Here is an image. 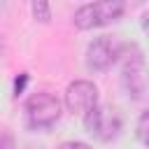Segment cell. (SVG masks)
Here are the masks:
<instances>
[{
    "mask_svg": "<svg viewBox=\"0 0 149 149\" xmlns=\"http://www.w3.org/2000/svg\"><path fill=\"white\" fill-rule=\"evenodd\" d=\"M58 149H91L86 142H63Z\"/></svg>",
    "mask_w": 149,
    "mask_h": 149,
    "instance_id": "cell-10",
    "label": "cell"
},
{
    "mask_svg": "<svg viewBox=\"0 0 149 149\" xmlns=\"http://www.w3.org/2000/svg\"><path fill=\"white\" fill-rule=\"evenodd\" d=\"M84 128L100 142H112L123 128V119L112 105H95L84 114Z\"/></svg>",
    "mask_w": 149,
    "mask_h": 149,
    "instance_id": "cell-1",
    "label": "cell"
},
{
    "mask_svg": "<svg viewBox=\"0 0 149 149\" xmlns=\"http://www.w3.org/2000/svg\"><path fill=\"white\" fill-rule=\"evenodd\" d=\"M121 51H123V47H121L116 40H112V37H107V35L95 37V40L88 44V49H86V68L93 70V72H105V70H109L112 63L121 56Z\"/></svg>",
    "mask_w": 149,
    "mask_h": 149,
    "instance_id": "cell-4",
    "label": "cell"
},
{
    "mask_svg": "<svg viewBox=\"0 0 149 149\" xmlns=\"http://www.w3.org/2000/svg\"><path fill=\"white\" fill-rule=\"evenodd\" d=\"M65 105L72 114H86L91 107L98 105V88L93 81L77 79L65 91Z\"/></svg>",
    "mask_w": 149,
    "mask_h": 149,
    "instance_id": "cell-6",
    "label": "cell"
},
{
    "mask_svg": "<svg viewBox=\"0 0 149 149\" xmlns=\"http://www.w3.org/2000/svg\"><path fill=\"white\" fill-rule=\"evenodd\" d=\"M0 149H16L12 133H7L5 128H0Z\"/></svg>",
    "mask_w": 149,
    "mask_h": 149,
    "instance_id": "cell-9",
    "label": "cell"
},
{
    "mask_svg": "<svg viewBox=\"0 0 149 149\" xmlns=\"http://www.w3.org/2000/svg\"><path fill=\"white\" fill-rule=\"evenodd\" d=\"M123 12H126V5L121 0H95V2L79 7L72 21L79 30H91V28H100V26H107L121 19Z\"/></svg>",
    "mask_w": 149,
    "mask_h": 149,
    "instance_id": "cell-2",
    "label": "cell"
},
{
    "mask_svg": "<svg viewBox=\"0 0 149 149\" xmlns=\"http://www.w3.org/2000/svg\"><path fill=\"white\" fill-rule=\"evenodd\" d=\"M121 84H123V91L130 98H135V100L144 98V93H147V74H144V58H142L140 51L123 63Z\"/></svg>",
    "mask_w": 149,
    "mask_h": 149,
    "instance_id": "cell-5",
    "label": "cell"
},
{
    "mask_svg": "<svg viewBox=\"0 0 149 149\" xmlns=\"http://www.w3.org/2000/svg\"><path fill=\"white\" fill-rule=\"evenodd\" d=\"M121 2H123V5H126V2H130V5H142L144 0H121Z\"/></svg>",
    "mask_w": 149,
    "mask_h": 149,
    "instance_id": "cell-12",
    "label": "cell"
},
{
    "mask_svg": "<svg viewBox=\"0 0 149 149\" xmlns=\"http://www.w3.org/2000/svg\"><path fill=\"white\" fill-rule=\"evenodd\" d=\"M26 81H28V74H21V81L16 79V84H14V93L19 95L21 91H23V86H26Z\"/></svg>",
    "mask_w": 149,
    "mask_h": 149,
    "instance_id": "cell-11",
    "label": "cell"
},
{
    "mask_svg": "<svg viewBox=\"0 0 149 149\" xmlns=\"http://www.w3.org/2000/svg\"><path fill=\"white\" fill-rule=\"evenodd\" d=\"M61 119V100L51 93H33L26 102V121L33 130H49Z\"/></svg>",
    "mask_w": 149,
    "mask_h": 149,
    "instance_id": "cell-3",
    "label": "cell"
},
{
    "mask_svg": "<svg viewBox=\"0 0 149 149\" xmlns=\"http://www.w3.org/2000/svg\"><path fill=\"white\" fill-rule=\"evenodd\" d=\"M147 123H149V112H142L140 114V121H137V140L142 144H147Z\"/></svg>",
    "mask_w": 149,
    "mask_h": 149,
    "instance_id": "cell-8",
    "label": "cell"
},
{
    "mask_svg": "<svg viewBox=\"0 0 149 149\" xmlns=\"http://www.w3.org/2000/svg\"><path fill=\"white\" fill-rule=\"evenodd\" d=\"M33 16L37 19V21H42V23H47L49 21V0H33Z\"/></svg>",
    "mask_w": 149,
    "mask_h": 149,
    "instance_id": "cell-7",
    "label": "cell"
}]
</instances>
